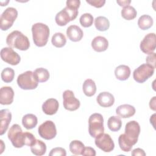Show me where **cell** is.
<instances>
[{
	"label": "cell",
	"instance_id": "83f0119b",
	"mask_svg": "<svg viewBox=\"0 0 156 156\" xmlns=\"http://www.w3.org/2000/svg\"><path fill=\"white\" fill-rule=\"evenodd\" d=\"M94 26L97 30L104 32L108 29L110 27V22L106 17L99 16L95 18Z\"/></svg>",
	"mask_w": 156,
	"mask_h": 156
},
{
	"label": "cell",
	"instance_id": "d4e9b609",
	"mask_svg": "<svg viewBox=\"0 0 156 156\" xmlns=\"http://www.w3.org/2000/svg\"><path fill=\"white\" fill-rule=\"evenodd\" d=\"M82 88L83 93L88 97L93 96L96 92V83L91 79H87L84 81Z\"/></svg>",
	"mask_w": 156,
	"mask_h": 156
},
{
	"label": "cell",
	"instance_id": "7a4b0ae2",
	"mask_svg": "<svg viewBox=\"0 0 156 156\" xmlns=\"http://www.w3.org/2000/svg\"><path fill=\"white\" fill-rule=\"evenodd\" d=\"M7 44L12 48L20 51H26L30 47L28 38L19 30H13L6 38Z\"/></svg>",
	"mask_w": 156,
	"mask_h": 156
},
{
	"label": "cell",
	"instance_id": "5bb4252c",
	"mask_svg": "<svg viewBox=\"0 0 156 156\" xmlns=\"http://www.w3.org/2000/svg\"><path fill=\"white\" fill-rule=\"evenodd\" d=\"M14 91L10 87H2L0 90V104L10 105L13 101Z\"/></svg>",
	"mask_w": 156,
	"mask_h": 156
},
{
	"label": "cell",
	"instance_id": "30bf717a",
	"mask_svg": "<svg viewBox=\"0 0 156 156\" xmlns=\"http://www.w3.org/2000/svg\"><path fill=\"white\" fill-rule=\"evenodd\" d=\"M63 104L66 110L75 111L80 107V102L75 97L73 91L66 90L63 93Z\"/></svg>",
	"mask_w": 156,
	"mask_h": 156
},
{
	"label": "cell",
	"instance_id": "ee69618b",
	"mask_svg": "<svg viewBox=\"0 0 156 156\" xmlns=\"http://www.w3.org/2000/svg\"><path fill=\"white\" fill-rule=\"evenodd\" d=\"M116 2L120 5V6H122L123 7L127 5H129V4L131 2V1L129 0H124V1H116Z\"/></svg>",
	"mask_w": 156,
	"mask_h": 156
},
{
	"label": "cell",
	"instance_id": "6da1fadb",
	"mask_svg": "<svg viewBox=\"0 0 156 156\" xmlns=\"http://www.w3.org/2000/svg\"><path fill=\"white\" fill-rule=\"evenodd\" d=\"M31 29L34 44L38 47L44 46L49 37V27L44 23H37L32 25Z\"/></svg>",
	"mask_w": 156,
	"mask_h": 156
},
{
	"label": "cell",
	"instance_id": "cb8c5ba5",
	"mask_svg": "<svg viewBox=\"0 0 156 156\" xmlns=\"http://www.w3.org/2000/svg\"><path fill=\"white\" fill-rule=\"evenodd\" d=\"M37 123V117L32 113L26 114L22 118V124L27 130L34 129Z\"/></svg>",
	"mask_w": 156,
	"mask_h": 156
},
{
	"label": "cell",
	"instance_id": "5b68a950",
	"mask_svg": "<svg viewBox=\"0 0 156 156\" xmlns=\"http://www.w3.org/2000/svg\"><path fill=\"white\" fill-rule=\"evenodd\" d=\"M155 68L147 64L143 63L133 71V79L138 83H142L146 82L154 73Z\"/></svg>",
	"mask_w": 156,
	"mask_h": 156
},
{
	"label": "cell",
	"instance_id": "9c48e42d",
	"mask_svg": "<svg viewBox=\"0 0 156 156\" xmlns=\"http://www.w3.org/2000/svg\"><path fill=\"white\" fill-rule=\"evenodd\" d=\"M96 146L104 152H110L115 148V143L108 133H102L95 138Z\"/></svg>",
	"mask_w": 156,
	"mask_h": 156
},
{
	"label": "cell",
	"instance_id": "7c38bea8",
	"mask_svg": "<svg viewBox=\"0 0 156 156\" xmlns=\"http://www.w3.org/2000/svg\"><path fill=\"white\" fill-rule=\"evenodd\" d=\"M1 59L11 65H17L21 61L20 55L16 52L12 48L5 47L1 50Z\"/></svg>",
	"mask_w": 156,
	"mask_h": 156
},
{
	"label": "cell",
	"instance_id": "8d00e7d4",
	"mask_svg": "<svg viewBox=\"0 0 156 156\" xmlns=\"http://www.w3.org/2000/svg\"><path fill=\"white\" fill-rule=\"evenodd\" d=\"M37 139L34 135L30 132H24V144L27 146H32L36 141Z\"/></svg>",
	"mask_w": 156,
	"mask_h": 156
},
{
	"label": "cell",
	"instance_id": "ac0fdd59",
	"mask_svg": "<svg viewBox=\"0 0 156 156\" xmlns=\"http://www.w3.org/2000/svg\"><path fill=\"white\" fill-rule=\"evenodd\" d=\"M66 35L71 41L77 42L82 40L83 32L78 26L71 25L66 29Z\"/></svg>",
	"mask_w": 156,
	"mask_h": 156
},
{
	"label": "cell",
	"instance_id": "836d02e7",
	"mask_svg": "<svg viewBox=\"0 0 156 156\" xmlns=\"http://www.w3.org/2000/svg\"><path fill=\"white\" fill-rule=\"evenodd\" d=\"M34 73L38 82H46L49 79L50 76L48 70L43 68H37L34 71Z\"/></svg>",
	"mask_w": 156,
	"mask_h": 156
},
{
	"label": "cell",
	"instance_id": "74e56055",
	"mask_svg": "<svg viewBox=\"0 0 156 156\" xmlns=\"http://www.w3.org/2000/svg\"><path fill=\"white\" fill-rule=\"evenodd\" d=\"M66 150L60 147L53 148L49 154V156H66Z\"/></svg>",
	"mask_w": 156,
	"mask_h": 156
},
{
	"label": "cell",
	"instance_id": "7bdbcfd3",
	"mask_svg": "<svg viewBox=\"0 0 156 156\" xmlns=\"http://www.w3.org/2000/svg\"><path fill=\"white\" fill-rule=\"evenodd\" d=\"M155 96H154L149 102V107L154 111H155Z\"/></svg>",
	"mask_w": 156,
	"mask_h": 156
},
{
	"label": "cell",
	"instance_id": "e0dca14e",
	"mask_svg": "<svg viewBox=\"0 0 156 156\" xmlns=\"http://www.w3.org/2000/svg\"><path fill=\"white\" fill-rule=\"evenodd\" d=\"M98 104L102 107H110L115 102V98L112 94L109 92L104 91L100 93L96 98Z\"/></svg>",
	"mask_w": 156,
	"mask_h": 156
},
{
	"label": "cell",
	"instance_id": "d6a6232c",
	"mask_svg": "<svg viewBox=\"0 0 156 156\" xmlns=\"http://www.w3.org/2000/svg\"><path fill=\"white\" fill-rule=\"evenodd\" d=\"M51 43L56 48H62L66 44V38L62 33L56 32L52 37Z\"/></svg>",
	"mask_w": 156,
	"mask_h": 156
},
{
	"label": "cell",
	"instance_id": "9a60e30c",
	"mask_svg": "<svg viewBox=\"0 0 156 156\" xmlns=\"http://www.w3.org/2000/svg\"><path fill=\"white\" fill-rule=\"evenodd\" d=\"M12 120V113L8 109H2L0 111V135H4L7 131Z\"/></svg>",
	"mask_w": 156,
	"mask_h": 156
},
{
	"label": "cell",
	"instance_id": "484cf974",
	"mask_svg": "<svg viewBox=\"0 0 156 156\" xmlns=\"http://www.w3.org/2000/svg\"><path fill=\"white\" fill-rule=\"evenodd\" d=\"M30 151L35 155H43L46 152V145L41 140H37L35 143L30 146Z\"/></svg>",
	"mask_w": 156,
	"mask_h": 156
},
{
	"label": "cell",
	"instance_id": "f1b7e54d",
	"mask_svg": "<svg viewBox=\"0 0 156 156\" xmlns=\"http://www.w3.org/2000/svg\"><path fill=\"white\" fill-rule=\"evenodd\" d=\"M107 126L111 131L117 132L119 131L121 128L122 121L119 116H112L108 118Z\"/></svg>",
	"mask_w": 156,
	"mask_h": 156
},
{
	"label": "cell",
	"instance_id": "ffe728a7",
	"mask_svg": "<svg viewBox=\"0 0 156 156\" xmlns=\"http://www.w3.org/2000/svg\"><path fill=\"white\" fill-rule=\"evenodd\" d=\"M136 110L133 105L129 104H122L118 106L116 109V115L122 118H128L133 116Z\"/></svg>",
	"mask_w": 156,
	"mask_h": 156
},
{
	"label": "cell",
	"instance_id": "52a82bcc",
	"mask_svg": "<svg viewBox=\"0 0 156 156\" xmlns=\"http://www.w3.org/2000/svg\"><path fill=\"white\" fill-rule=\"evenodd\" d=\"M7 136L15 147L21 148L24 145L23 141L24 132L18 124H15L11 126L8 132Z\"/></svg>",
	"mask_w": 156,
	"mask_h": 156
},
{
	"label": "cell",
	"instance_id": "f35d334b",
	"mask_svg": "<svg viewBox=\"0 0 156 156\" xmlns=\"http://www.w3.org/2000/svg\"><path fill=\"white\" fill-rule=\"evenodd\" d=\"M86 2L96 8H101L103 7L105 3V0H86Z\"/></svg>",
	"mask_w": 156,
	"mask_h": 156
},
{
	"label": "cell",
	"instance_id": "2e32d148",
	"mask_svg": "<svg viewBox=\"0 0 156 156\" xmlns=\"http://www.w3.org/2000/svg\"><path fill=\"white\" fill-rule=\"evenodd\" d=\"M41 107L43 112L46 115H53L57 113L59 107V104L56 99L49 98L44 101Z\"/></svg>",
	"mask_w": 156,
	"mask_h": 156
},
{
	"label": "cell",
	"instance_id": "7402d4cb",
	"mask_svg": "<svg viewBox=\"0 0 156 156\" xmlns=\"http://www.w3.org/2000/svg\"><path fill=\"white\" fill-rule=\"evenodd\" d=\"M130 68L125 65H121L117 66L115 69V75L117 79L119 80H127L130 75Z\"/></svg>",
	"mask_w": 156,
	"mask_h": 156
},
{
	"label": "cell",
	"instance_id": "277c9868",
	"mask_svg": "<svg viewBox=\"0 0 156 156\" xmlns=\"http://www.w3.org/2000/svg\"><path fill=\"white\" fill-rule=\"evenodd\" d=\"M18 85L23 90H34L35 89L38 84L34 72L27 71L20 74L16 80Z\"/></svg>",
	"mask_w": 156,
	"mask_h": 156
},
{
	"label": "cell",
	"instance_id": "d590c367",
	"mask_svg": "<svg viewBox=\"0 0 156 156\" xmlns=\"http://www.w3.org/2000/svg\"><path fill=\"white\" fill-rule=\"evenodd\" d=\"M93 16L91 13H85L82 15L80 17V24L83 27H89L92 26L93 23Z\"/></svg>",
	"mask_w": 156,
	"mask_h": 156
},
{
	"label": "cell",
	"instance_id": "8fae6325",
	"mask_svg": "<svg viewBox=\"0 0 156 156\" xmlns=\"http://www.w3.org/2000/svg\"><path fill=\"white\" fill-rule=\"evenodd\" d=\"M140 133V126L136 121H130L126 124L124 134L133 145L137 143Z\"/></svg>",
	"mask_w": 156,
	"mask_h": 156
},
{
	"label": "cell",
	"instance_id": "8992f818",
	"mask_svg": "<svg viewBox=\"0 0 156 156\" xmlns=\"http://www.w3.org/2000/svg\"><path fill=\"white\" fill-rule=\"evenodd\" d=\"M18 16V11L15 8L8 7L1 14L0 27L3 31L7 30L12 26Z\"/></svg>",
	"mask_w": 156,
	"mask_h": 156
},
{
	"label": "cell",
	"instance_id": "3957f363",
	"mask_svg": "<svg viewBox=\"0 0 156 156\" xmlns=\"http://www.w3.org/2000/svg\"><path fill=\"white\" fill-rule=\"evenodd\" d=\"M104 132V118L101 114L95 113L88 118V132L93 138H96Z\"/></svg>",
	"mask_w": 156,
	"mask_h": 156
},
{
	"label": "cell",
	"instance_id": "4fadbf2b",
	"mask_svg": "<svg viewBox=\"0 0 156 156\" xmlns=\"http://www.w3.org/2000/svg\"><path fill=\"white\" fill-rule=\"evenodd\" d=\"M156 37L155 33H149L145 35L140 43V49L146 54H151L155 50Z\"/></svg>",
	"mask_w": 156,
	"mask_h": 156
},
{
	"label": "cell",
	"instance_id": "4316f807",
	"mask_svg": "<svg viewBox=\"0 0 156 156\" xmlns=\"http://www.w3.org/2000/svg\"><path fill=\"white\" fill-rule=\"evenodd\" d=\"M154 23L152 18L148 15H141L138 20V27L143 30L149 29L151 28Z\"/></svg>",
	"mask_w": 156,
	"mask_h": 156
},
{
	"label": "cell",
	"instance_id": "e575fe53",
	"mask_svg": "<svg viewBox=\"0 0 156 156\" xmlns=\"http://www.w3.org/2000/svg\"><path fill=\"white\" fill-rule=\"evenodd\" d=\"M15 77L14 70L9 67L4 68L1 72V79L2 81L5 83H10L12 82Z\"/></svg>",
	"mask_w": 156,
	"mask_h": 156
},
{
	"label": "cell",
	"instance_id": "ab89813d",
	"mask_svg": "<svg viewBox=\"0 0 156 156\" xmlns=\"http://www.w3.org/2000/svg\"><path fill=\"white\" fill-rule=\"evenodd\" d=\"M155 59L156 55L155 52H152L151 54H149L146 58V63L152 66L154 68H155Z\"/></svg>",
	"mask_w": 156,
	"mask_h": 156
},
{
	"label": "cell",
	"instance_id": "603a6c76",
	"mask_svg": "<svg viewBox=\"0 0 156 156\" xmlns=\"http://www.w3.org/2000/svg\"><path fill=\"white\" fill-rule=\"evenodd\" d=\"M55 21L57 25L63 26L66 25L71 20V17L67 10L64 8L57 13L55 17Z\"/></svg>",
	"mask_w": 156,
	"mask_h": 156
},
{
	"label": "cell",
	"instance_id": "44dd1931",
	"mask_svg": "<svg viewBox=\"0 0 156 156\" xmlns=\"http://www.w3.org/2000/svg\"><path fill=\"white\" fill-rule=\"evenodd\" d=\"M66 7H65L71 17V20H74L78 15V9L80 5L79 0H68L66 2Z\"/></svg>",
	"mask_w": 156,
	"mask_h": 156
},
{
	"label": "cell",
	"instance_id": "60d3db41",
	"mask_svg": "<svg viewBox=\"0 0 156 156\" xmlns=\"http://www.w3.org/2000/svg\"><path fill=\"white\" fill-rule=\"evenodd\" d=\"M82 155L83 156H95L96 155V151L95 150L91 147H85Z\"/></svg>",
	"mask_w": 156,
	"mask_h": 156
},
{
	"label": "cell",
	"instance_id": "f546056e",
	"mask_svg": "<svg viewBox=\"0 0 156 156\" xmlns=\"http://www.w3.org/2000/svg\"><path fill=\"white\" fill-rule=\"evenodd\" d=\"M118 144L120 149L126 152L130 151L133 146L132 143L126 136L124 133L119 135L118 138Z\"/></svg>",
	"mask_w": 156,
	"mask_h": 156
},
{
	"label": "cell",
	"instance_id": "f6af8a7d",
	"mask_svg": "<svg viewBox=\"0 0 156 156\" xmlns=\"http://www.w3.org/2000/svg\"><path fill=\"white\" fill-rule=\"evenodd\" d=\"M0 141H1V147H4V146H5V145L3 146V145H4V143H3V141L2 140H0ZM2 152H3V149H2L1 148V152H0V154H1L2 153Z\"/></svg>",
	"mask_w": 156,
	"mask_h": 156
},
{
	"label": "cell",
	"instance_id": "1f68e13d",
	"mask_svg": "<svg viewBox=\"0 0 156 156\" xmlns=\"http://www.w3.org/2000/svg\"><path fill=\"white\" fill-rule=\"evenodd\" d=\"M70 152L76 155H82V153L85 148L83 143L79 140H73L69 144Z\"/></svg>",
	"mask_w": 156,
	"mask_h": 156
},
{
	"label": "cell",
	"instance_id": "4dcf8cb0",
	"mask_svg": "<svg viewBox=\"0 0 156 156\" xmlns=\"http://www.w3.org/2000/svg\"><path fill=\"white\" fill-rule=\"evenodd\" d=\"M122 17L126 20H132L136 18L137 12L135 9L131 5H127L122 8L121 10Z\"/></svg>",
	"mask_w": 156,
	"mask_h": 156
},
{
	"label": "cell",
	"instance_id": "b9f144b4",
	"mask_svg": "<svg viewBox=\"0 0 156 156\" xmlns=\"http://www.w3.org/2000/svg\"><path fill=\"white\" fill-rule=\"evenodd\" d=\"M131 154L133 156H137V155L145 156L146 155V153H145L144 151L141 148H136V149H133L132 151Z\"/></svg>",
	"mask_w": 156,
	"mask_h": 156
},
{
	"label": "cell",
	"instance_id": "ba28073f",
	"mask_svg": "<svg viewBox=\"0 0 156 156\" xmlns=\"http://www.w3.org/2000/svg\"><path fill=\"white\" fill-rule=\"evenodd\" d=\"M38 132L42 138L46 140H50L55 137L57 135V129L53 121L47 120L38 127Z\"/></svg>",
	"mask_w": 156,
	"mask_h": 156
},
{
	"label": "cell",
	"instance_id": "d6986e66",
	"mask_svg": "<svg viewBox=\"0 0 156 156\" xmlns=\"http://www.w3.org/2000/svg\"><path fill=\"white\" fill-rule=\"evenodd\" d=\"M91 44L94 51L101 52L107 49L108 47V41L104 37L97 36L93 39Z\"/></svg>",
	"mask_w": 156,
	"mask_h": 156
}]
</instances>
